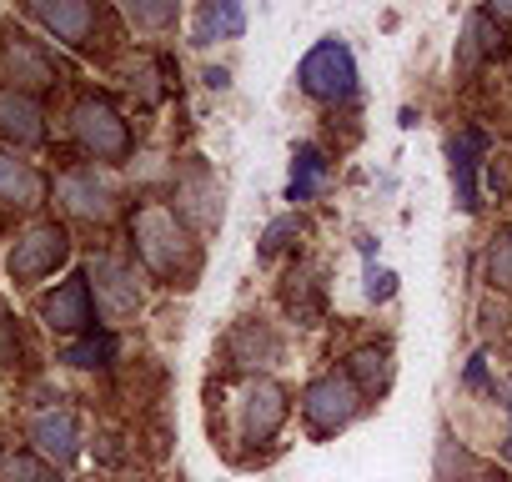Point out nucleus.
I'll return each mask as SVG.
<instances>
[{
  "instance_id": "nucleus-1",
  "label": "nucleus",
  "mask_w": 512,
  "mask_h": 482,
  "mask_svg": "<svg viewBox=\"0 0 512 482\" xmlns=\"http://www.w3.org/2000/svg\"><path fill=\"white\" fill-rule=\"evenodd\" d=\"M131 241H136V257L146 262V272L161 277V282L196 272V241H191L186 221L161 201H151L131 216Z\"/></svg>"
},
{
  "instance_id": "nucleus-2",
  "label": "nucleus",
  "mask_w": 512,
  "mask_h": 482,
  "mask_svg": "<svg viewBox=\"0 0 512 482\" xmlns=\"http://www.w3.org/2000/svg\"><path fill=\"white\" fill-rule=\"evenodd\" d=\"M71 126H76V141H81L86 156H96V161H126L131 156V126H126V116L111 101L86 96L71 111Z\"/></svg>"
},
{
  "instance_id": "nucleus-3",
  "label": "nucleus",
  "mask_w": 512,
  "mask_h": 482,
  "mask_svg": "<svg viewBox=\"0 0 512 482\" xmlns=\"http://www.w3.org/2000/svg\"><path fill=\"white\" fill-rule=\"evenodd\" d=\"M66 257H71L66 226L36 221L31 231L16 236V247H11V257H6V272H11V282H41V277H51L56 267H66Z\"/></svg>"
},
{
  "instance_id": "nucleus-4",
  "label": "nucleus",
  "mask_w": 512,
  "mask_h": 482,
  "mask_svg": "<svg viewBox=\"0 0 512 482\" xmlns=\"http://www.w3.org/2000/svg\"><path fill=\"white\" fill-rule=\"evenodd\" d=\"M357 412H362V387H357L347 372H327V377H317V382L302 392V417H307V427H312L317 437L342 432Z\"/></svg>"
},
{
  "instance_id": "nucleus-5",
  "label": "nucleus",
  "mask_w": 512,
  "mask_h": 482,
  "mask_svg": "<svg viewBox=\"0 0 512 482\" xmlns=\"http://www.w3.org/2000/svg\"><path fill=\"white\" fill-rule=\"evenodd\" d=\"M297 81H302V91L317 96V101H347V96L357 91V61H352V51H347L342 41H317V46L302 56Z\"/></svg>"
},
{
  "instance_id": "nucleus-6",
  "label": "nucleus",
  "mask_w": 512,
  "mask_h": 482,
  "mask_svg": "<svg viewBox=\"0 0 512 482\" xmlns=\"http://www.w3.org/2000/svg\"><path fill=\"white\" fill-rule=\"evenodd\" d=\"M86 287L96 292V307L106 312V317H131L136 307H141V287H136V272L126 267V262H116V257H96L91 267H86Z\"/></svg>"
},
{
  "instance_id": "nucleus-7",
  "label": "nucleus",
  "mask_w": 512,
  "mask_h": 482,
  "mask_svg": "<svg viewBox=\"0 0 512 482\" xmlns=\"http://www.w3.org/2000/svg\"><path fill=\"white\" fill-rule=\"evenodd\" d=\"M287 422V387L267 382V377H256L246 392H241V432L246 442H267L277 437Z\"/></svg>"
},
{
  "instance_id": "nucleus-8",
  "label": "nucleus",
  "mask_w": 512,
  "mask_h": 482,
  "mask_svg": "<svg viewBox=\"0 0 512 482\" xmlns=\"http://www.w3.org/2000/svg\"><path fill=\"white\" fill-rule=\"evenodd\" d=\"M41 317H46L51 332H91V327H96V307H91V287H86V277L61 282V287L41 302Z\"/></svg>"
},
{
  "instance_id": "nucleus-9",
  "label": "nucleus",
  "mask_w": 512,
  "mask_h": 482,
  "mask_svg": "<svg viewBox=\"0 0 512 482\" xmlns=\"http://www.w3.org/2000/svg\"><path fill=\"white\" fill-rule=\"evenodd\" d=\"M0 66H6V76L16 81V91H51L56 86V66L46 61V51L26 36H6V46H0Z\"/></svg>"
},
{
  "instance_id": "nucleus-10",
  "label": "nucleus",
  "mask_w": 512,
  "mask_h": 482,
  "mask_svg": "<svg viewBox=\"0 0 512 482\" xmlns=\"http://www.w3.org/2000/svg\"><path fill=\"white\" fill-rule=\"evenodd\" d=\"M31 16L46 31H56L66 46H91V36H96V6L91 0H36Z\"/></svg>"
},
{
  "instance_id": "nucleus-11",
  "label": "nucleus",
  "mask_w": 512,
  "mask_h": 482,
  "mask_svg": "<svg viewBox=\"0 0 512 482\" xmlns=\"http://www.w3.org/2000/svg\"><path fill=\"white\" fill-rule=\"evenodd\" d=\"M56 196L86 221H111L116 216V191L106 181H96V171H66L56 181Z\"/></svg>"
},
{
  "instance_id": "nucleus-12",
  "label": "nucleus",
  "mask_w": 512,
  "mask_h": 482,
  "mask_svg": "<svg viewBox=\"0 0 512 482\" xmlns=\"http://www.w3.org/2000/svg\"><path fill=\"white\" fill-rule=\"evenodd\" d=\"M0 136H11L16 146H36L46 141V111L36 96L16 91V86H0Z\"/></svg>"
},
{
  "instance_id": "nucleus-13",
  "label": "nucleus",
  "mask_w": 512,
  "mask_h": 482,
  "mask_svg": "<svg viewBox=\"0 0 512 482\" xmlns=\"http://www.w3.org/2000/svg\"><path fill=\"white\" fill-rule=\"evenodd\" d=\"M31 437H36V447H41V457H51V462H76V452H81V432H76V417L66 412V407H56V412H41L36 422H31Z\"/></svg>"
},
{
  "instance_id": "nucleus-14",
  "label": "nucleus",
  "mask_w": 512,
  "mask_h": 482,
  "mask_svg": "<svg viewBox=\"0 0 512 482\" xmlns=\"http://www.w3.org/2000/svg\"><path fill=\"white\" fill-rule=\"evenodd\" d=\"M41 196H46V181L26 161L0 156V201H6V206H36Z\"/></svg>"
},
{
  "instance_id": "nucleus-15",
  "label": "nucleus",
  "mask_w": 512,
  "mask_h": 482,
  "mask_svg": "<svg viewBox=\"0 0 512 482\" xmlns=\"http://www.w3.org/2000/svg\"><path fill=\"white\" fill-rule=\"evenodd\" d=\"M241 26H246V16H241V6H231V0H206V6L196 11V41L201 46L206 41H236Z\"/></svg>"
},
{
  "instance_id": "nucleus-16",
  "label": "nucleus",
  "mask_w": 512,
  "mask_h": 482,
  "mask_svg": "<svg viewBox=\"0 0 512 482\" xmlns=\"http://www.w3.org/2000/svg\"><path fill=\"white\" fill-rule=\"evenodd\" d=\"M477 136L472 131H462L457 141H452V181H457V206L462 211H472L477 206V186H472V171H477Z\"/></svg>"
},
{
  "instance_id": "nucleus-17",
  "label": "nucleus",
  "mask_w": 512,
  "mask_h": 482,
  "mask_svg": "<svg viewBox=\"0 0 512 482\" xmlns=\"http://www.w3.org/2000/svg\"><path fill=\"white\" fill-rule=\"evenodd\" d=\"M347 377H352L362 392H382V387L392 382V352H387V347H357Z\"/></svg>"
},
{
  "instance_id": "nucleus-18",
  "label": "nucleus",
  "mask_w": 512,
  "mask_h": 482,
  "mask_svg": "<svg viewBox=\"0 0 512 482\" xmlns=\"http://www.w3.org/2000/svg\"><path fill=\"white\" fill-rule=\"evenodd\" d=\"M322 176H327V156H322L317 146H297V156H292V181H287V196H292V201H307V196L322 186Z\"/></svg>"
},
{
  "instance_id": "nucleus-19",
  "label": "nucleus",
  "mask_w": 512,
  "mask_h": 482,
  "mask_svg": "<svg viewBox=\"0 0 512 482\" xmlns=\"http://www.w3.org/2000/svg\"><path fill=\"white\" fill-rule=\"evenodd\" d=\"M487 282L502 292V297H512V226H502L492 241H487Z\"/></svg>"
},
{
  "instance_id": "nucleus-20",
  "label": "nucleus",
  "mask_w": 512,
  "mask_h": 482,
  "mask_svg": "<svg viewBox=\"0 0 512 482\" xmlns=\"http://www.w3.org/2000/svg\"><path fill=\"white\" fill-rule=\"evenodd\" d=\"M502 51V31L492 16H472L467 21V46H462V66H477L482 56H497Z\"/></svg>"
},
{
  "instance_id": "nucleus-21",
  "label": "nucleus",
  "mask_w": 512,
  "mask_h": 482,
  "mask_svg": "<svg viewBox=\"0 0 512 482\" xmlns=\"http://www.w3.org/2000/svg\"><path fill=\"white\" fill-rule=\"evenodd\" d=\"M302 236V221L297 216H277L267 231H262V247H256V257H262V262H272V257H282L287 247H292V241Z\"/></svg>"
},
{
  "instance_id": "nucleus-22",
  "label": "nucleus",
  "mask_w": 512,
  "mask_h": 482,
  "mask_svg": "<svg viewBox=\"0 0 512 482\" xmlns=\"http://www.w3.org/2000/svg\"><path fill=\"white\" fill-rule=\"evenodd\" d=\"M116 357V342L111 337H86V342H71L66 347V362L71 367H106Z\"/></svg>"
},
{
  "instance_id": "nucleus-23",
  "label": "nucleus",
  "mask_w": 512,
  "mask_h": 482,
  "mask_svg": "<svg viewBox=\"0 0 512 482\" xmlns=\"http://www.w3.org/2000/svg\"><path fill=\"white\" fill-rule=\"evenodd\" d=\"M126 16H131L136 26H171V21H176V0H166V6H146V0H131Z\"/></svg>"
},
{
  "instance_id": "nucleus-24",
  "label": "nucleus",
  "mask_w": 512,
  "mask_h": 482,
  "mask_svg": "<svg viewBox=\"0 0 512 482\" xmlns=\"http://www.w3.org/2000/svg\"><path fill=\"white\" fill-rule=\"evenodd\" d=\"M6 482H56V472L41 462V457H16L6 467Z\"/></svg>"
},
{
  "instance_id": "nucleus-25",
  "label": "nucleus",
  "mask_w": 512,
  "mask_h": 482,
  "mask_svg": "<svg viewBox=\"0 0 512 482\" xmlns=\"http://www.w3.org/2000/svg\"><path fill=\"white\" fill-rule=\"evenodd\" d=\"M392 292H397V277H392V272H377V267H367V297H372V302H387Z\"/></svg>"
},
{
  "instance_id": "nucleus-26",
  "label": "nucleus",
  "mask_w": 512,
  "mask_h": 482,
  "mask_svg": "<svg viewBox=\"0 0 512 482\" xmlns=\"http://www.w3.org/2000/svg\"><path fill=\"white\" fill-rule=\"evenodd\" d=\"M457 482H512V477L497 472V467H477V472H467V477H457Z\"/></svg>"
},
{
  "instance_id": "nucleus-27",
  "label": "nucleus",
  "mask_w": 512,
  "mask_h": 482,
  "mask_svg": "<svg viewBox=\"0 0 512 482\" xmlns=\"http://www.w3.org/2000/svg\"><path fill=\"white\" fill-rule=\"evenodd\" d=\"M206 86H216V91H226V86H231V76H226V71H206Z\"/></svg>"
},
{
  "instance_id": "nucleus-28",
  "label": "nucleus",
  "mask_w": 512,
  "mask_h": 482,
  "mask_svg": "<svg viewBox=\"0 0 512 482\" xmlns=\"http://www.w3.org/2000/svg\"><path fill=\"white\" fill-rule=\"evenodd\" d=\"M507 457H512V432H507Z\"/></svg>"
}]
</instances>
